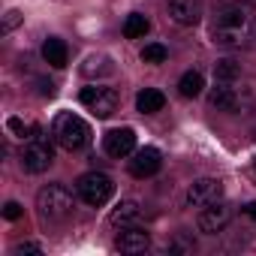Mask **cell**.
Here are the masks:
<instances>
[{"label": "cell", "mask_w": 256, "mask_h": 256, "mask_svg": "<svg viewBox=\"0 0 256 256\" xmlns=\"http://www.w3.org/2000/svg\"><path fill=\"white\" fill-rule=\"evenodd\" d=\"M256 36V10L250 4H229L214 18V42L223 48H244Z\"/></svg>", "instance_id": "obj_1"}, {"label": "cell", "mask_w": 256, "mask_h": 256, "mask_svg": "<svg viewBox=\"0 0 256 256\" xmlns=\"http://www.w3.org/2000/svg\"><path fill=\"white\" fill-rule=\"evenodd\" d=\"M52 139H54L64 151H78V148H84L88 139H90V126H88L78 114L60 112V114L54 118V124H52Z\"/></svg>", "instance_id": "obj_2"}, {"label": "cell", "mask_w": 256, "mask_h": 256, "mask_svg": "<svg viewBox=\"0 0 256 256\" xmlns=\"http://www.w3.org/2000/svg\"><path fill=\"white\" fill-rule=\"evenodd\" d=\"M36 208L42 220H64L72 214V193L64 184H48L36 193Z\"/></svg>", "instance_id": "obj_3"}, {"label": "cell", "mask_w": 256, "mask_h": 256, "mask_svg": "<svg viewBox=\"0 0 256 256\" xmlns=\"http://www.w3.org/2000/svg\"><path fill=\"white\" fill-rule=\"evenodd\" d=\"M76 193H78V199H82L84 205L100 208V205H106V202L112 199L114 184H112V178H108V175H102V172H88V175H82V178H78Z\"/></svg>", "instance_id": "obj_4"}, {"label": "cell", "mask_w": 256, "mask_h": 256, "mask_svg": "<svg viewBox=\"0 0 256 256\" xmlns=\"http://www.w3.org/2000/svg\"><path fill=\"white\" fill-rule=\"evenodd\" d=\"M52 163H54V151H52L48 139L42 136V130H36L34 139H30V142L24 145V151H22V169L30 172V175H40V172H46Z\"/></svg>", "instance_id": "obj_5"}, {"label": "cell", "mask_w": 256, "mask_h": 256, "mask_svg": "<svg viewBox=\"0 0 256 256\" xmlns=\"http://www.w3.org/2000/svg\"><path fill=\"white\" fill-rule=\"evenodd\" d=\"M78 100H82L96 118H108V114H114V112H118V102H120V96H118L114 88H100V84L84 88V90L78 94Z\"/></svg>", "instance_id": "obj_6"}, {"label": "cell", "mask_w": 256, "mask_h": 256, "mask_svg": "<svg viewBox=\"0 0 256 256\" xmlns=\"http://www.w3.org/2000/svg\"><path fill=\"white\" fill-rule=\"evenodd\" d=\"M220 196H223V181H217V178H199L187 190V205L190 208H205L211 202H220Z\"/></svg>", "instance_id": "obj_7"}, {"label": "cell", "mask_w": 256, "mask_h": 256, "mask_svg": "<svg viewBox=\"0 0 256 256\" xmlns=\"http://www.w3.org/2000/svg\"><path fill=\"white\" fill-rule=\"evenodd\" d=\"M229 220H232L229 205H223V202H211V205H205V208L199 211L196 226H199V232H205V235H217V232L226 229Z\"/></svg>", "instance_id": "obj_8"}, {"label": "cell", "mask_w": 256, "mask_h": 256, "mask_svg": "<svg viewBox=\"0 0 256 256\" xmlns=\"http://www.w3.org/2000/svg\"><path fill=\"white\" fill-rule=\"evenodd\" d=\"M241 102H244V90L238 88V78H235V82H220V78H214V88H211V106L226 108V112H238Z\"/></svg>", "instance_id": "obj_9"}, {"label": "cell", "mask_w": 256, "mask_h": 256, "mask_svg": "<svg viewBox=\"0 0 256 256\" xmlns=\"http://www.w3.org/2000/svg\"><path fill=\"white\" fill-rule=\"evenodd\" d=\"M160 166H163L160 151H157V148H142V151H136L133 160H130V175H133V178H151V175L160 172Z\"/></svg>", "instance_id": "obj_10"}, {"label": "cell", "mask_w": 256, "mask_h": 256, "mask_svg": "<svg viewBox=\"0 0 256 256\" xmlns=\"http://www.w3.org/2000/svg\"><path fill=\"white\" fill-rule=\"evenodd\" d=\"M136 151V133L130 130V126H124V130H112L106 136V154L108 157H126V154H133Z\"/></svg>", "instance_id": "obj_11"}, {"label": "cell", "mask_w": 256, "mask_h": 256, "mask_svg": "<svg viewBox=\"0 0 256 256\" xmlns=\"http://www.w3.org/2000/svg\"><path fill=\"white\" fill-rule=\"evenodd\" d=\"M169 18L175 24H196L202 18L199 0H169Z\"/></svg>", "instance_id": "obj_12"}, {"label": "cell", "mask_w": 256, "mask_h": 256, "mask_svg": "<svg viewBox=\"0 0 256 256\" xmlns=\"http://www.w3.org/2000/svg\"><path fill=\"white\" fill-rule=\"evenodd\" d=\"M148 244H151V238H148L145 229H124L120 238H118L120 253H142V250H148Z\"/></svg>", "instance_id": "obj_13"}, {"label": "cell", "mask_w": 256, "mask_h": 256, "mask_svg": "<svg viewBox=\"0 0 256 256\" xmlns=\"http://www.w3.org/2000/svg\"><path fill=\"white\" fill-rule=\"evenodd\" d=\"M42 58H46V64H48V66H54V70L66 66V58H70L66 42H64V40H58V36H48V40L42 42Z\"/></svg>", "instance_id": "obj_14"}, {"label": "cell", "mask_w": 256, "mask_h": 256, "mask_svg": "<svg viewBox=\"0 0 256 256\" xmlns=\"http://www.w3.org/2000/svg\"><path fill=\"white\" fill-rule=\"evenodd\" d=\"M166 106V96L157 90V88H145L139 96H136V108L142 112V114H154V112H160Z\"/></svg>", "instance_id": "obj_15"}, {"label": "cell", "mask_w": 256, "mask_h": 256, "mask_svg": "<svg viewBox=\"0 0 256 256\" xmlns=\"http://www.w3.org/2000/svg\"><path fill=\"white\" fill-rule=\"evenodd\" d=\"M108 220H112L114 226H120V229H124V226H133V223L139 220V205L126 199V202H120V205L112 211V217H108Z\"/></svg>", "instance_id": "obj_16"}, {"label": "cell", "mask_w": 256, "mask_h": 256, "mask_svg": "<svg viewBox=\"0 0 256 256\" xmlns=\"http://www.w3.org/2000/svg\"><path fill=\"white\" fill-rule=\"evenodd\" d=\"M202 88H205V78H202V72H196V70L184 72V76H181V82H178V90H181V96H187V100L199 96V94H202Z\"/></svg>", "instance_id": "obj_17"}, {"label": "cell", "mask_w": 256, "mask_h": 256, "mask_svg": "<svg viewBox=\"0 0 256 256\" xmlns=\"http://www.w3.org/2000/svg\"><path fill=\"white\" fill-rule=\"evenodd\" d=\"M148 18L145 16H139V12H133V16H126V22H124V36L126 40H139V36H145L148 34Z\"/></svg>", "instance_id": "obj_18"}, {"label": "cell", "mask_w": 256, "mask_h": 256, "mask_svg": "<svg viewBox=\"0 0 256 256\" xmlns=\"http://www.w3.org/2000/svg\"><path fill=\"white\" fill-rule=\"evenodd\" d=\"M214 78H220V82H235V78H241V66H238L235 60L223 58V60L214 64Z\"/></svg>", "instance_id": "obj_19"}, {"label": "cell", "mask_w": 256, "mask_h": 256, "mask_svg": "<svg viewBox=\"0 0 256 256\" xmlns=\"http://www.w3.org/2000/svg\"><path fill=\"white\" fill-rule=\"evenodd\" d=\"M166 54H169V52H166L160 42H151V46H145L142 60H145V64H163V60H166Z\"/></svg>", "instance_id": "obj_20"}, {"label": "cell", "mask_w": 256, "mask_h": 256, "mask_svg": "<svg viewBox=\"0 0 256 256\" xmlns=\"http://www.w3.org/2000/svg\"><path fill=\"white\" fill-rule=\"evenodd\" d=\"M10 130H12V133H18L22 139H34V133L40 130V126H34V124H24L22 118H10Z\"/></svg>", "instance_id": "obj_21"}, {"label": "cell", "mask_w": 256, "mask_h": 256, "mask_svg": "<svg viewBox=\"0 0 256 256\" xmlns=\"http://www.w3.org/2000/svg\"><path fill=\"white\" fill-rule=\"evenodd\" d=\"M112 66H108V60L106 58H88L84 60V66H82V72L84 76H96V72H108Z\"/></svg>", "instance_id": "obj_22"}, {"label": "cell", "mask_w": 256, "mask_h": 256, "mask_svg": "<svg viewBox=\"0 0 256 256\" xmlns=\"http://www.w3.org/2000/svg\"><path fill=\"white\" fill-rule=\"evenodd\" d=\"M22 18H24V16H22L18 10H10V12H6V18H4V34H10L12 28H18V24H22Z\"/></svg>", "instance_id": "obj_23"}, {"label": "cell", "mask_w": 256, "mask_h": 256, "mask_svg": "<svg viewBox=\"0 0 256 256\" xmlns=\"http://www.w3.org/2000/svg\"><path fill=\"white\" fill-rule=\"evenodd\" d=\"M4 217H6V220H18V217H22V205H18V202H6Z\"/></svg>", "instance_id": "obj_24"}, {"label": "cell", "mask_w": 256, "mask_h": 256, "mask_svg": "<svg viewBox=\"0 0 256 256\" xmlns=\"http://www.w3.org/2000/svg\"><path fill=\"white\" fill-rule=\"evenodd\" d=\"M16 253H42V247L28 241V244H18V247H16Z\"/></svg>", "instance_id": "obj_25"}, {"label": "cell", "mask_w": 256, "mask_h": 256, "mask_svg": "<svg viewBox=\"0 0 256 256\" xmlns=\"http://www.w3.org/2000/svg\"><path fill=\"white\" fill-rule=\"evenodd\" d=\"M40 94H42V96H54V84H52V82H42V84H40Z\"/></svg>", "instance_id": "obj_26"}, {"label": "cell", "mask_w": 256, "mask_h": 256, "mask_svg": "<svg viewBox=\"0 0 256 256\" xmlns=\"http://www.w3.org/2000/svg\"><path fill=\"white\" fill-rule=\"evenodd\" d=\"M241 214H247V217H253V220H256V202L244 205V208H241Z\"/></svg>", "instance_id": "obj_27"}]
</instances>
